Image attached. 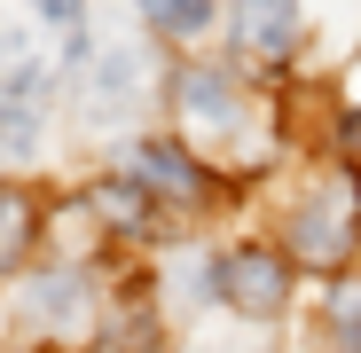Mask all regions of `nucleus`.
<instances>
[{
  "mask_svg": "<svg viewBox=\"0 0 361 353\" xmlns=\"http://www.w3.org/2000/svg\"><path fill=\"white\" fill-rule=\"evenodd\" d=\"M24 244H32V197L0 181V267L24 259Z\"/></svg>",
  "mask_w": 361,
  "mask_h": 353,
  "instance_id": "obj_7",
  "label": "nucleus"
},
{
  "mask_svg": "<svg viewBox=\"0 0 361 353\" xmlns=\"http://www.w3.org/2000/svg\"><path fill=\"white\" fill-rule=\"evenodd\" d=\"M235 47L259 63H283L298 47V0H235Z\"/></svg>",
  "mask_w": 361,
  "mask_h": 353,
  "instance_id": "obj_5",
  "label": "nucleus"
},
{
  "mask_svg": "<svg viewBox=\"0 0 361 353\" xmlns=\"http://www.w3.org/2000/svg\"><path fill=\"white\" fill-rule=\"evenodd\" d=\"M180 118H189V134L212 142V134H235V118H244V102H235V87L220 71H180Z\"/></svg>",
  "mask_w": 361,
  "mask_h": 353,
  "instance_id": "obj_6",
  "label": "nucleus"
},
{
  "mask_svg": "<svg viewBox=\"0 0 361 353\" xmlns=\"http://www.w3.org/2000/svg\"><path fill=\"white\" fill-rule=\"evenodd\" d=\"M0 149H32V110H24V102L0 110Z\"/></svg>",
  "mask_w": 361,
  "mask_h": 353,
  "instance_id": "obj_11",
  "label": "nucleus"
},
{
  "mask_svg": "<svg viewBox=\"0 0 361 353\" xmlns=\"http://www.w3.org/2000/svg\"><path fill=\"white\" fill-rule=\"evenodd\" d=\"M212 275H220V299H228L235 314H275V306H283V290H290V275H283V259H275L267 244L228 252Z\"/></svg>",
  "mask_w": 361,
  "mask_h": 353,
  "instance_id": "obj_3",
  "label": "nucleus"
},
{
  "mask_svg": "<svg viewBox=\"0 0 361 353\" xmlns=\"http://www.w3.org/2000/svg\"><path fill=\"white\" fill-rule=\"evenodd\" d=\"M353 220H361V197L338 189V181H322L307 204L290 212V252H298V259H314V267H338L345 244H353Z\"/></svg>",
  "mask_w": 361,
  "mask_h": 353,
  "instance_id": "obj_2",
  "label": "nucleus"
},
{
  "mask_svg": "<svg viewBox=\"0 0 361 353\" xmlns=\"http://www.w3.org/2000/svg\"><path fill=\"white\" fill-rule=\"evenodd\" d=\"M142 16L165 32V39H189V32H204V16H212V0H142Z\"/></svg>",
  "mask_w": 361,
  "mask_h": 353,
  "instance_id": "obj_8",
  "label": "nucleus"
},
{
  "mask_svg": "<svg viewBox=\"0 0 361 353\" xmlns=\"http://www.w3.org/2000/svg\"><path fill=\"white\" fill-rule=\"evenodd\" d=\"M330 322H338L345 353H361V283H338V290H330Z\"/></svg>",
  "mask_w": 361,
  "mask_h": 353,
  "instance_id": "obj_10",
  "label": "nucleus"
},
{
  "mask_svg": "<svg viewBox=\"0 0 361 353\" xmlns=\"http://www.w3.org/2000/svg\"><path fill=\"white\" fill-rule=\"evenodd\" d=\"M87 47V8L79 0H0V87H47L55 71Z\"/></svg>",
  "mask_w": 361,
  "mask_h": 353,
  "instance_id": "obj_1",
  "label": "nucleus"
},
{
  "mask_svg": "<svg viewBox=\"0 0 361 353\" xmlns=\"http://www.w3.org/2000/svg\"><path fill=\"white\" fill-rule=\"evenodd\" d=\"M126 181L142 197H165V204H197L204 197V165L189 149H173V142H142V149H126Z\"/></svg>",
  "mask_w": 361,
  "mask_h": 353,
  "instance_id": "obj_4",
  "label": "nucleus"
},
{
  "mask_svg": "<svg viewBox=\"0 0 361 353\" xmlns=\"http://www.w3.org/2000/svg\"><path fill=\"white\" fill-rule=\"evenodd\" d=\"M94 212H110L118 228H149V197L142 189H94Z\"/></svg>",
  "mask_w": 361,
  "mask_h": 353,
  "instance_id": "obj_9",
  "label": "nucleus"
}]
</instances>
